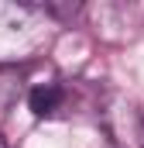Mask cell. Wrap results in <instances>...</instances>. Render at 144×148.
Instances as JSON below:
<instances>
[{
  "label": "cell",
  "mask_w": 144,
  "mask_h": 148,
  "mask_svg": "<svg viewBox=\"0 0 144 148\" xmlns=\"http://www.w3.org/2000/svg\"><path fill=\"white\" fill-rule=\"evenodd\" d=\"M28 107L35 117H52L62 107V86L58 83H38L35 90L28 93Z\"/></svg>",
  "instance_id": "obj_2"
},
{
  "label": "cell",
  "mask_w": 144,
  "mask_h": 148,
  "mask_svg": "<svg viewBox=\"0 0 144 148\" xmlns=\"http://www.w3.org/2000/svg\"><path fill=\"white\" fill-rule=\"evenodd\" d=\"M0 148H10V145H7V141H3V134H0Z\"/></svg>",
  "instance_id": "obj_3"
},
{
  "label": "cell",
  "mask_w": 144,
  "mask_h": 148,
  "mask_svg": "<svg viewBox=\"0 0 144 148\" xmlns=\"http://www.w3.org/2000/svg\"><path fill=\"white\" fill-rule=\"evenodd\" d=\"M100 121H103L110 141L117 148H144V114L134 103L113 97L107 107L100 110Z\"/></svg>",
  "instance_id": "obj_1"
}]
</instances>
